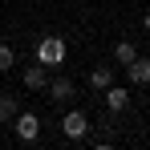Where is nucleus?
Listing matches in <instances>:
<instances>
[{
	"label": "nucleus",
	"instance_id": "nucleus-1",
	"mask_svg": "<svg viewBox=\"0 0 150 150\" xmlns=\"http://www.w3.org/2000/svg\"><path fill=\"white\" fill-rule=\"evenodd\" d=\"M65 41L61 37H41V45H37V65H45V69H57L61 61H65Z\"/></svg>",
	"mask_w": 150,
	"mask_h": 150
},
{
	"label": "nucleus",
	"instance_id": "nucleus-2",
	"mask_svg": "<svg viewBox=\"0 0 150 150\" xmlns=\"http://www.w3.org/2000/svg\"><path fill=\"white\" fill-rule=\"evenodd\" d=\"M61 134L65 138H85L89 134V118H85V110H65V118H61Z\"/></svg>",
	"mask_w": 150,
	"mask_h": 150
},
{
	"label": "nucleus",
	"instance_id": "nucleus-3",
	"mask_svg": "<svg viewBox=\"0 0 150 150\" xmlns=\"http://www.w3.org/2000/svg\"><path fill=\"white\" fill-rule=\"evenodd\" d=\"M12 130H16V138H21V142H37V134H41V118H37V114H28V110H21V114L12 118Z\"/></svg>",
	"mask_w": 150,
	"mask_h": 150
},
{
	"label": "nucleus",
	"instance_id": "nucleus-4",
	"mask_svg": "<svg viewBox=\"0 0 150 150\" xmlns=\"http://www.w3.org/2000/svg\"><path fill=\"white\" fill-rule=\"evenodd\" d=\"M45 89H49V98L57 101V105H69V101H73V93H77L73 77H53V81L45 85Z\"/></svg>",
	"mask_w": 150,
	"mask_h": 150
},
{
	"label": "nucleus",
	"instance_id": "nucleus-5",
	"mask_svg": "<svg viewBox=\"0 0 150 150\" xmlns=\"http://www.w3.org/2000/svg\"><path fill=\"white\" fill-rule=\"evenodd\" d=\"M101 93H105V110H110V114H122L126 105H130V89H126V85H110V89H101Z\"/></svg>",
	"mask_w": 150,
	"mask_h": 150
},
{
	"label": "nucleus",
	"instance_id": "nucleus-6",
	"mask_svg": "<svg viewBox=\"0 0 150 150\" xmlns=\"http://www.w3.org/2000/svg\"><path fill=\"white\" fill-rule=\"evenodd\" d=\"M126 77H130V85H150V57H134L126 65Z\"/></svg>",
	"mask_w": 150,
	"mask_h": 150
},
{
	"label": "nucleus",
	"instance_id": "nucleus-7",
	"mask_svg": "<svg viewBox=\"0 0 150 150\" xmlns=\"http://www.w3.org/2000/svg\"><path fill=\"white\" fill-rule=\"evenodd\" d=\"M21 77H25V85H28V89H45V85H49V69H45V65H37V61H33V65H28Z\"/></svg>",
	"mask_w": 150,
	"mask_h": 150
},
{
	"label": "nucleus",
	"instance_id": "nucleus-8",
	"mask_svg": "<svg viewBox=\"0 0 150 150\" xmlns=\"http://www.w3.org/2000/svg\"><path fill=\"white\" fill-rule=\"evenodd\" d=\"M110 85H114V69H110V65H98V69H93V73H89V89H110Z\"/></svg>",
	"mask_w": 150,
	"mask_h": 150
},
{
	"label": "nucleus",
	"instance_id": "nucleus-9",
	"mask_svg": "<svg viewBox=\"0 0 150 150\" xmlns=\"http://www.w3.org/2000/svg\"><path fill=\"white\" fill-rule=\"evenodd\" d=\"M16 114H21V101L12 98V93H4V98H0V122H12Z\"/></svg>",
	"mask_w": 150,
	"mask_h": 150
},
{
	"label": "nucleus",
	"instance_id": "nucleus-10",
	"mask_svg": "<svg viewBox=\"0 0 150 150\" xmlns=\"http://www.w3.org/2000/svg\"><path fill=\"white\" fill-rule=\"evenodd\" d=\"M114 57H118L122 65H130V61L138 57V49H134V41H118V45H114Z\"/></svg>",
	"mask_w": 150,
	"mask_h": 150
},
{
	"label": "nucleus",
	"instance_id": "nucleus-11",
	"mask_svg": "<svg viewBox=\"0 0 150 150\" xmlns=\"http://www.w3.org/2000/svg\"><path fill=\"white\" fill-rule=\"evenodd\" d=\"M12 65H16V49L12 45H0V73H8Z\"/></svg>",
	"mask_w": 150,
	"mask_h": 150
},
{
	"label": "nucleus",
	"instance_id": "nucleus-12",
	"mask_svg": "<svg viewBox=\"0 0 150 150\" xmlns=\"http://www.w3.org/2000/svg\"><path fill=\"white\" fill-rule=\"evenodd\" d=\"M93 150H118V146H114V142H98Z\"/></svg>",
	"mask_w": 150,
	"mask_h": 150
},
{
	"label": "nucleus",
	"instance_id": "nucleus-13",
	"mask_svg": "<svg viewBox=\"0 0 150 150\" xmlns=\"http://www.w3.org/2000/svg\"><path fill=\"white\" fill-rule=\"evenodd\" d=\"M142 28H146V33H150V12H146V16H142Z\"/></svg>",
	"mask_w": 150,
	"mask_h": 150
}]
</instances>
